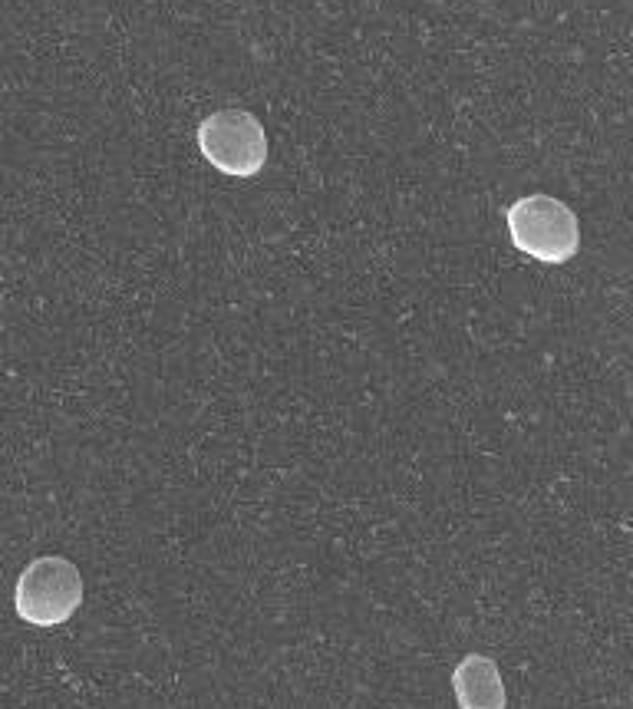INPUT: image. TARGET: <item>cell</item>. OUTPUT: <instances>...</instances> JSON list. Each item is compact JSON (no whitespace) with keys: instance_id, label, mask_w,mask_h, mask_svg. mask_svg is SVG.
Masks as SVG:
<instances>
[{"instance_id":"obj_1","label":"cell","mask_w":633,"mask_h":709,"mask_svg":"<svg viewBox=\"0 0 633 709\" xmlns=\"http://www.w3.org/2000/svg\"><path fill=\"white\" fill-rule=\"evenodd\" d=\"M512 245L541 264H568L581 251V221L554 195H525L505 212Z\"/></svg>"},{"instance_id":"obj_2","label":"cell","mask_w":633,"mask_h":709,"mask_svg":"<svg viewBox=\"0 0 633 709\" xmlns=\"http://www.w3.org/2000/svg\"><path fill=\"white\" fill-rule=\"evenodd\" d=\"M83 574L63 555L33 558L14 587V611L30 627H60L83 604Z\"/></svg>"},{"instance_id":"obj_3","label":"cell","mask_w":633,"mask_h":709,"mask_svg":"<svg viewBox=\"0 0 633 709\" xmlns=\"http://www.w3.org/2000/svg\"><path fill=\"white\" fill-rule=\"evenodd\" d=\"M198 152L211 169L231 179H254L268 162V132L248 109L228 106L202 119L198 126Z\"/></svg>"},{"instance_id":"obj_4","label":"cell","mask_w":633,"mask_h":709,"mask_svg":"<svg viewBox=\"0 0 633 709\" xmlns=\"http://www.w3.org/2000/svg\"><path fill=\"white\" fill-rule=\"evenodd\" d=\"M452 690L459 709H505V683L502 670L492 657H482V653H469V657L459 660V667L452 670Z\"/></svg>"}]
</instances>
